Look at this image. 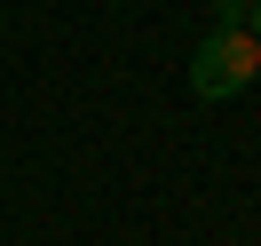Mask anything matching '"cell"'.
<instances>
[{"label":"cell","mask_w":261,"mask_h":246,"mask_svg":"<svg viewBox=\"0 0 261 246\" xmlns=\"http://www.w3.org/2000/svg\"><path fill=\"white\" fill-rule=\"evenodd\" d=\"M253 80H261V40L245 32V24H214V32L198 40V56H190V96L198 103H229Z\"/></svg>","instance_id":"cell-1"},{"label":"cell","mask_w":261,"mask_h":246,"mask_svg":"<svg viewBox=\"0 0 261 246\" xmlns=\"http://www.w3.org/2000/svg\"><path fill=\"white\" fill-rule=\"evenodd\" d=\"M245 32H253V40H261V0H245Z\"/></svg>","instance_id":"cell-2"}]
</instances>
